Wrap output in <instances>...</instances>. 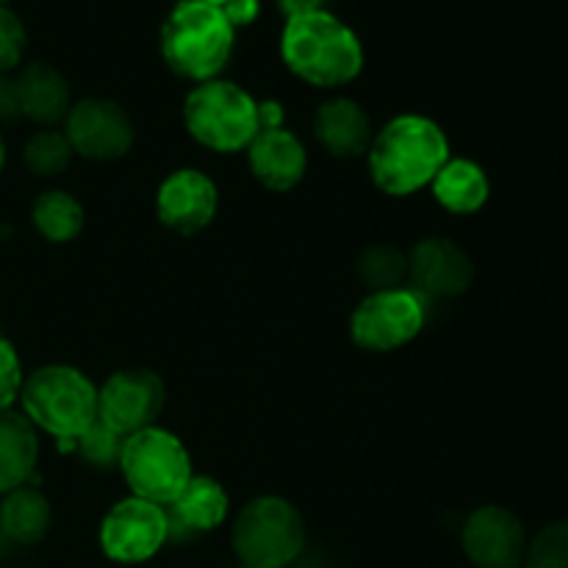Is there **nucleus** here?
Listing matches in <instances>:
<instances>
[{
    "label": "nucleus",
    "instance_id": "obj_1",
    "mask_svg": "<svg viewBox=\"0 0 568 568\" xmlns=\"http://www.w3.org/2000/svg\"><path fill=\"white\" fill-rule=\"evenodd\" d=\"M449 161V139L438 122L422 114H399L375 133L366 153L369 178L381 192L408 197L430 186Z\"/></svg>",
    "mask_w": 568,
    "mask_h": 568
},
{
    "label": "nucleus",
    "instance_id": "obj_2",
    "mask_svg": "<svg viewBox=\"0 0 568 568\" xmlns=\"http://www.w3.org/2000/svg\"><path fill=\"white\" fill-rule=\"evenodd\" d=\"M281 53L288 70L316 89H338L355 81L364 70V48L358 37L331 11L288 17Z\"/></svg>",
    "mask_w": 568,
    "mask_h": 568
},
{
    "label": "nucleus",
    "instance_id": "obj_3",
    "mask_svg": "<svg viewBox=\"0 0 568 568\" xmlns=\"http://www.w3.org/2000/svg\"><path fill=\"white\" fill-rule=\"evenodd\" d=\"M20 405L22 416L53 436L59 449H75V438L98 422V386L75 366L48 364L26 377Z\"/></svg>",
    "mask_w": 568,
    "mask_h": 568
},
{
    "label": "nucleus",
    "instance_id": "obj_4",
    "mask_svg": "<svg viewBox=\"0 0 568 568\" xmlns=\"http://www.w3.org/2000/svg\"><path fill=\"white\" fill-rule=\"evenodd\" d=\"M236 28L225 11L200 0H181L161 28V55L175 75L214 81L233 53Z\"/></svg>",
    "mask_w": 568,
    "mask_h": 568
},
{
    "label": "nucleus",
    "instance_id": "obj_5",
    "mask_svg": "<svg viewBox=\"0 0 568 568\" xmlns=\"http://www.w3.org/2000/svg\"><path fill=\"white\" fill-rule=\"evenodd\" d=\"M183 125L194 142L214 153H239L261 131L258 100L220 78L197 83L183 100Z\"/></svg>",
    "mask_w": 568,
    "mask_h": 568
},
{
    "label": "nucleus",
    "instance_id": "obj_6",
    "mask_svg": "<svg viewBox=\"0 0 568 568\" xmlns=\"http://www.w3.org/2000/svg\"><path fill=\"white\" fill-rule=\"evenodd\" d=\"M116 469L125 477L131 497L170 508L194 477L189 449L178 436L161 427H148L125 438Z\"/></svg>",
    "mask_w": 568,
    "mask_h": 568
},
{
    "label": "nucleus",
    "instance_id": "obj_7",
    "mask_svg": "<svg viewBox=\"0 0 568 568\" xmlns=\"http://www.w3.org/2000/svg\"><path fill=\"white\" fill-rule=\"evenodd\" d=\"M231 541L250 568H283L303 552L305 519L288 499L266 494L239 510Z\"/></svg>",
    "mask_w": 568,
    "mask_h": 568
},
{
    "label": "nucleus",
    "instance_id": "obj_8",
    "mask_svg": "<svg viewBox=\"0 0 568 568\" xmlns=\"http://www.w3.org/2000/svg\"><path fill=\"white\" fill-rule=\"evenodd\" d=\"M425 327V303L410 288L369 292L349 316V336L366 353H392Z\"/></svg>",
    "mask_w": 568,
    "mask_h": 568
},
{
    "label": "nucleus",
    "instance_id": "obj_9",
    "mask_svg": "<svg viewBox=\"0 0 568 568\" xmlns=\"http://www.w3.org/2000/svg\"><path fill=\"white\" fill-rule=\"evenodd\" d=\"M172 532L170 514L148 499H120L100 521V549L114 564H144Z\"/></svg>",
    "mask_w": 568,
    "mask_h": 568
},
{
    "label": "nucleus",
    "instance_id": "obj_10",
    "mask_svg": "<svg viewBox=\"0 0 568 568\" xmlns=\"http://www.w3.org/2000/svg\"><path fill=\"white\" fill-rule=\"evenodd\" d=\"M166 403V388L155 372L120 369L98 388V419L128 438L155 427Z\"/></svg>",
    "mask_w": 568,
    "mask_h": 568
},
{
    "label": "nucleus",
    "instance_id": "obj_11",
    "mask_svg": "<svg viewBox=\"0 0 568 568\" xmlns=\"http://www.w3.org/2000/svg\"><path fill=\"white\" fill-rule=\"evenodd\" d=\"M64 136L72 153L89 161H116L131 153L136 128L116 100L87 98L72 103L64 120Z\"/></svg>",
    "mask_w": 568,
    "mask_h": 568
},
{
    "label": "nucleus",
    "instance_id": "obj_12",
    "mask_svg": "<svg viewBox=\"0 0 568 568\" xmlns=\"http://www.w3.org/2000/svg\"><path fill=\"white\" fill-rule=\"evenodd\" d=\"M460 544L477 568H519L525 564L527 532L514 510L483 505L466 519Z\"/></svg>",
    "mask_w": 568,
    "mask_h": 568
},
{
    "label": "nucleus",
    "instance_id": "obj_13",
    "mask_svg": "<svg viewBox=\"0 0 568 568\" xmlns=\"http://www.w3.org/2000/svg\"><path fill=\"white\" fill-rule=\"evenodd\" d=\"M220 211V189L205 172L183 166L170 172L155 192V216L164 227L192 236L205 231Z\"/></svg>",
    "mask_w": 568,
    "mask_h": 568
},
{
    "label": "nucleus",
    "instance_id": "obj_14",
    "mask_svg": "<svg viewBox=\"0 0 568 568\" xmlns=\"http://www.w3.org/2000/svg\"><path fill=\"white\" fill-rule=\"evenodd\" d=\"M408 281L416 286V294L453 300L471 286L475 264L453 239L427 236L408 253Z\"/></svg>",
    "mask_w": 568,
    "mask_h": 568
},
{
    "label": "nucleus",
    "instance_id": "obj_15",
    "mask_svg": "<svg viewBox=\"0 0 568 568\" xmlns=\"http://www.w3.org/2000/svg\"><path fill=\"white\" fill-rule=\"evenodd\" d=\"M247 164L255 181L270 192H292L308 170V153L297 133L286 128H266L255 133L247 148Z\"/></svg>",
    "mask_w": 568,
    "mask_h": 568
},
{
    "label": "nucleus",
    "instance_id": "obj_16",
    "mask_svg": "<svg viewBox=\"0 0 568 568\" xmlns=\"http://www.w3.org/2000/svg\"><path fill=\"white\" fill-rule=\"evenodd\" d=\"M314 136L336 159H358L369 153L375 128L364 105L349 98H333L316 109Z\"/></svg>",
    "mask_w": 568,
    "mask_h": 568
},
{
    "label": "nucleus",
    "instance_id": "obj_17",
    "mask_svg": "<svg viewBox=\"0 0 568 568\" xmlns=\"http://www.w3.org/2000/svg\"><path fill=\"white\" fill-rule=\"evenodd\" d=\"M17 83V100H20V116L37 122L42 128H53L55 122H64L72 109L70 83L55 67L44 61L22 67Z\"/></svg>",
    "mask_w": 568,
    "mask_h": 568
},
{
    "label": "nucleus",
    "instance_id": "obj_18",
    "mask_svg": "<svg viewBox=\"0 0 568 568\" xmlns=\"http://www.w3.org/2000/svg\"><path fill=\"white\" fill-rule=\"evenodd\" d=\"M39 460L37 427L17 410H0V497L26 486Z\"/></svg>",
    "mask_w": 568,
    "mask_h": 568
},
{
    "label": "nucleus",
    "instance_id": "obj_19",
    "mask_svg": "<svg viewBox=\"0 0 568 568\" xmlns=\"http://www.w3.org/2000/svg\"><path fill=\"white\" fill-rule=\"evenodd\" d=\"M433 197L449 214H475L488 203L491 183L486 170L471 159H449L433 178Z\"/></svg>",
    "mask_w": 568,
    "mask_h": 568
},
{
    "label": "nucleus",
    "instance_id": "obj_20",
    "mask_svg": "<svg viewBox=\"0 0 568 568\" xmlns=\"http://www.w3.org/2000/svg\"><path fill=\"white\" fill-rule=\"evenodd\" d=\"M53 508L39 488L20 486L9 491L0 505V530L14 544H37L48 536Z\"/></svg>",
    "mask_w": 568,
    "mask_h": 568
},
{
    "label": "nucleus",
    "instance_id": "obj_21",
    "mask_svg": "<svg viewBox=\"0 0 568 568\" xmlns=\"http://www.w3.org/2000/svg\"><path fill=\"white\" fill-rule=\"evenodd\" d=\"M170 508L183 527L194 532H209L227 519L231 499H227L220 480L209 475H194Z\"/></svg>",
    "mask_w": 568,
    "mask_h": 568
},
{
    "label": "nucleus",
    "instance_id": "obj_22",
    "mask_svg": "<svg viewBox=\"0 0 568 568\" xmlns=\"http://www.w3.org/2000/svg\"><path fill=\"white\" fill-rule=\"evenodd\" d=\"M31 222L44 242L67 244L81 236L83 225H87V214H83V205L70 192L50 189V192H42L33 200Z\"/></svg>",
    "mask_w": 568,
    "mask_h": 568
},
{
    "label": "nucleus",
    "instance_id": "obj_23",
    "mask_svg": "<svg viewBox=\"0 0 568 568\" xmlns=\"http://www.w3.org/2000/svg\"><path fill=\"white\" fill-rule=\"evenodd\" d=\"M358 275L369 292L403 288L408 281V253L394 244H369L358 258Z\"/></svg>",
    "mask_w": 568,
    "mask_h": 568
},
{
    "label": "nucleus",
    "instance_id": "obj_24",
    "mask_svg": "<svg viewBox=\"0 0 568 568\" xmlns=\"http://www.w3.org/2000/svg\"><path fill=\"white\" fill-rule=\"evenodd\" d=\"M72 144L64 136V131L55 128H42V131L31 133V139L22 148V161L37 178H55L70 166L72 161Z\"/></svg>",
    "mask_w": 568,
    "mask_h": 568
},
{
    "label": "nucleus",
    "instance_id": "obj_25",
    "mask_svg": "<svg viewBox=\"0 0 568 568\" xmlns=\"http://www.w3.org/2000/svg\"><path fill=\"white\" fill-rule=\"evenodd\" d=\"M525 568H568V519H558L527 541Z\"/></svg>",
    "mask_w": 568,
    "mask_h": 568
},
{
    "label": "nucleus",
    "instance_id": "obj_26",
    "mask_svg": "<svg viewBox=\"0 0 568 568\" xmlns=\"http://www.w3.org/2000/svg\"><path fill=\"white\" fill-rule=\"evenodd\" d=\"M122 444H125V438L109 430L100 419L81 438H75V449L94 469H116L120 466Z\"/></svg>",
    "mask_w": 568,
    "mask_h": 568
},
{
    "label": "nucleus",
    "instance_id": "obj_27",
    "mask_svg": "<svg viewBox=\"0 0 568 568\" xmlns=\"http://www.w3.org/2000/svg\"><path fill=\"white\" fill-rule=\"evenodd\" d=\"M26 28L11 9L0 6V75L17 70L26 53Z\"/></svg>",
    "mask_w": 568,
    "mask_h": 568
},
{
    "label": "nucleus",
    "instance_id": "obj_28",
    "mask_svg": "<svg viewBox=\"0 0 568 568\" xmlns=\"http://www.w3.org/2000/svg\"><path fill=\"white\" fill-rule=\"evenodd\" d=\"M22 383L26 377H22L20 355L14 344L0 336V410H11L14 399H20Z\"/></svg>",
    "mask_w": 568,
    "mask_h": 568
},
{
    "label": "nucleus",
    "instance_id": "obj_29",
    "mask_svg": "<svg viewBox=\"0 0 568 568\" xmlns=\"http://www.w3.org/2000/svg\"><path fill=\"white\" fill-rule=\"evenodd\" d=\"M225 17L233 28L236 26H250V22L258 17V0H231L225 6Z\"/></svg>",
    "mask_w": 568,
    "mask_h": 568
},
{
    "label": "nucleus",
    "instance_id": "obj_30",
    "mask_svg": "<svg viewBox=\"0 0 568 568\" xmlns=\"http://www.w3.org/2000/svg\"><path fill=\"white\" fill-rule=\"evenodd\" d=\"M20 116V100H17L14 78L0 75V120H14Z\"/></svg>",
    "mask_w": 568,
    "mask_h": 568
},
{
    "label": "nucleus",
    "instance_id": "obj_31",
    "mask_svg": "<svg viewBox=\"0 0 568 568\" xmlns=\"http://www.w3.org/2000/svg\"><path fill=\"white\" fill-rule=\"evenodd\" d=\"M327 0H277L281 11L288 17H300V14H314V11H325Z\"/></svg>",
    "mask_w": 568,
    "mask_h": 568
},
{
    "label": "nucleus",
    "instance_id": "obj_32",
    "mask_svg": "<svg viewBox=\"0 0 568 568\" xmlns=\"http://www.w3.org/2000/svg\"><path fill=\"white\" fill-rule=\"evenodd\" d=\"M258 122H261V131H266V128H283L281 103H275V100H264V103H258Z\"/></svg>",
    "mask_w": 568,
    "mask_h": 568
},
{
    "label": "nucleus",
    "instance_id": "obj_33",
    "mask_svg": "<svg viewBox=\"0 0 568 568\" xmlns=\"http://www.w3.org/2000/svg\"><path fill=\"white\" fill-rule=\"evenodd\" d=\"M200 3H209V6H216V9H225L231 0H200Z\"/></svg>",
    "mask_w": 568,
    "mask_h": 568
},
{
    "label": "nucleus",
    "instance_id": "obj_34",
    "mask_svg": "<svg viewBox=\"0 0 568 568\" xmlns=\"http://www.w3.org/2000/svg\"><path fill=\"white\" fill-rule=\"evenodd\" d=\"M6 166V144H3V136H0V172H3Z\"/></svg>",
    "mask_w": 568,
    "mask_h": 568
},
{
    "label": "nucleus",
    "instance_id": "obj_35",
    "mask_svg": "<svg viewBox=\"0 0 568 568\" xmlns=\"http://www.w3.org/2000/svg\"><path fill=\"white\" fill-rule=\"evenodd\" d=\"M6 3H9V0H0V6H6Z\"/></svg>",
    "mask_w": 568,
    "mask_h": 568
}]
</instances>
